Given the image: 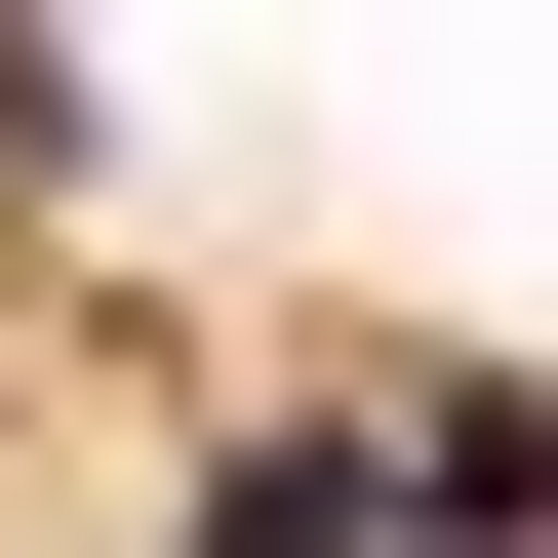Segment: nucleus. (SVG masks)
I'll return each mask as SVG.
<instances>
[{
	"label": "nucleus",
	"instance_id": "obj_1",
	"mask_svg": "<svg viewBox=\"0 0 558 558\" xmlns=\"http://www.w3.org/2000/svg\"><path fill=\"white\" fill-rule=\"evenodd\" d=\"M199 558H399V439H240V478H199Z\"/></svg>",
	"mask_w": 558,
	"mask_h": 558
}]
</instances>
